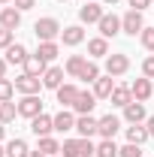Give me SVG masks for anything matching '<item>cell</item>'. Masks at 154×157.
<instances>
[{
	"label": "cell",
	"mask_w": 154,
	"mask_h": 157,
	"mask_svg": "<svg viewBox=\"0 0 154 157\" xmlns=\"http://www.w3.org/2000/svg\"><path fill=\"white\" fill-rule=\"evenodd\" d=\"M33 30H37V39H39V42H55V36H60L64 27H60L58 18L48 15V18H39L37 24H33Z\"/></svg>",
	"instance_id": "1"
},
{
	"label": "cell",
	"mask_w": 154,
	"mask_h": 157,
	"mask_svg": "<svg viewBox=\"0 0 154 157\" xmlns=\"http://www.w3.org/2000/svg\"><path fill=\"white\" fill-rule=\"evenodd\" d=\"M18 115L33 121L37 115H42V100H39L37 94H24V97L18 100Z\"/></svg>",
	"instance_id": "2"
},
{
	"label": "cell",
	"mask_w": 154,
	"mask_h": 157,
	"mask_svg": "<svg viewBox=\"0 0 154 157\" xmlns=\"http://www.w3.org/2000/svg\"><path fill=\"white\" fill-rule=\"evenodd\" d=\"M127 70H130V58H127L124 52H118V55H109V58H106V76L115 78V76H124Z\"/></svg>",
	"instance_id": "3"
},
{
	"label": "cell",
	"mask_w": 154,
	"mask_h": 157,
	"mask_svg": "<svg viewBox=\"0 0 154 157\" xmlns=\"http://www.w3.org/2000/svg\"><path fill=\"white\" fill-rule=\"evenodd\" d=\"M121 30H124V33H130V36L142 33V30H145V21H142V12L130 9V12H127V15L121 18Z\"/></svg>",
	"instance_id": "4"
},
{
	"label": "cell",
	"mask_w": 154,
	"mask_h": 157,
	"mask_svg": "<svg viewBox=\"0 0 154 157\" xmlns=\"http://www.w3.org/2000/svg\"><path fill=\"white\" fill-rule=\"evenodd\" d=\"M39 88H42V76L21 73V76L15 78V91H21V94H39Z\"/></svg>",
	"instance_id": "5"
},
{
	"label": "cell",
	"mask_w": 154,
	"mask_h": 157,
	"mask_svg": "<svg viewBox=\"0 0 154 157\" xmlns=\"http://www.w3.org/2000/svg\"><path fill=\"white\" fill-rule=\"evenodd\" d=\"M94 106H97V94H94V91H79L76 103H73V109H76L79 115H91Z\"/></svg>",
	"instance_id": "6"
},
{
	"label": "cell",
	"mask_w": 154,
	"mask_h": 157,
	"mask_svg": "<svg viewBox=\"0 0 154 157\" xmlns=\"http://www.w3.org/2000/svg\"><path fill=\"white\" fill-rule=\"evenodd\" d=\"M103 15H106V12H103V6H100L97 0H94V3H85V6L79 9V18L85 21V24H100Z\"/></svg>",
	"instance_id": "7"
},
{
	"label": "cell",
	"mask_w": 154,
	"mask_h": 157,
	"mask_svg": "<svg viewBox=\"0 0 154 157\" xmlns=\"http://www.w3.org/2000/svg\"><path fill=\"white\" fill-rule=\"evenodd\" d=\"M130 91H133V100L145 103V100H151V94H154V82L151 78H136L133 85H130Z\"/></svg>",
	"instance_id": "8"
},
{
	"label": "cell",
	"mask_w": 154,
	"mask_h": 157,
	"mask_svg": "<svg viewBox=\"0 0 154 157\" xmlns=\"http://www.w3.org/2000/svg\"><path fill=\"white\" fill-rule=\"evenodd\" d=\"M97 127H100V118H94V115H79L76 118V130L82 133V139H91L97 133Z\"/></svg>",
	"instance_id": "9"
},
{
	"label": "cell",
	"mask_w": 154,
	"mask_h": 157,
	"mask_svg": "<svg viewBox=\"0 0 154 157\" xmlns=\"http://www.w3.org/2000/svg\"><path fill=\"white\" fill-rule=\"evenodd\" d=\"M18 24H21V9H15V6L0 9V27H6V30H18Z\"/></svg>",
	"instance_id": "10"
},
{
	"label": "cell",
	"mask_w": 154,
	"mask_h": 157,
	"mask_svg": "<svg viewBox=\"0 0 154 157\" xmlns=\"http://www.w3.org/2000/svg\"><path fill=\"white\" fill-rule=\"evenodd\" d=\"M118 130H121V118H115V115L100 118V127H97V133H100L103 139H115Z\"/></svg>",
	"instance_id": "11"
},
{
	"label": "cell",
	"mask_w": 154,
	"mask_h": 157,
	"mask_svg": "<svg viewBox=\"0 0 154 157\" xmlns=\"http://www.w3.org/2000/svg\"><path fill=\"white\" fill-rule=\"evenodd\" d=\"M30 130L37 133V139L48 136V133L55 130V118H52V115H37L33 121H30Z\"/></svg>",
	"instance_id": "12"
},
{
	"label": "cell",
	"mask_w": 154,
	"mask_h": 157,
	"mask_svg": "<svg viewBox=\"0 0 154 157\" xmlns=\"http://www.w3.org/2000/svg\"><path fill=\"white\" fill-rule=\"evenodd\" d=\"M100 33L109 39V36H118L121 33V18L118 15H112V12H106L103 18H100Z\"/></svg>",
	"instance_id": "13"
},
{
	"label": "cell",
	"mask_w": 154,
	"mask_h": 157,
	"mask_svg": "<svg viewBox=\"0 0 154 157\" xmlns=\"http://www.w3.org/2000/svg\"><path fill=\"white\" fill-rule=\"evenodd\" d=\"M60 85H64V70H60V67H48V70L42 73V88L58 91Z\"/></svg>",
	"instance_id": "14"
},
{
	"label": "cell",
	"mask_w": 154,
	"mask_h": 157,
	"mask_svg": "<svg viewBox=\"0 0 154 157\" xmlns=\"http://www.w3.org/2000/svg\"><path fill=\"white\" fill-rule=\"evenodd\" d=\"M55 130H58V133H67V130H76V115H73L70 109H60L58 115H55Z\"/></svg>",
	"instance_id": "15"
},
{
	"label": "cell",
	"mask_w": 154,
	"mask_h": 157,
	"mask_svg": "<svg viewBox=\"0 0 154 157\" xmlns=\"http://www.w3.org/2000/svg\"><path fill=\"white\" fill-rule=\"evenodd\" d=\"M124 118H127L130 124H142V121H145V103H139V100L127 103V106H124Z\"/></svg>",
	"instance_id": "16"
},
{
	"label": "cell",
	"mask_w": 154,
	"mask_h": 157,
	"mask_svg": "<svg viewBox=\"0 0 154 157\" xmlns=\"http://www.w3.org/2000/svg\"><path fill=\"white\" fill-rule=\"evenodd\" d=\"M112 91H115L112 76H100V78L94 82V94H97V100H109V97H112Z\"/></svg>",
	"instance_id": "17"
},
{
	"label": "cell",
	"mask_w": 154,
	"mask_h": 157,
	"mask_svg": "<svg viewBox=\"0 0 154 157\" xmlns=\"http://www.w3.org/2000/svg\"><path fill=\"white\" fill-rule=\"evenodd\" d=\"M60 39H64V45H79V42H85V30L79 24H70L60 30Z\"/></svg>",
	"instance_id": "18"
},
{
	"label": "cell",
	"mask_w": 154,
	"mask_h": 157,
	"mask_svg": "<svg viewBox=\"0 0 154 157\" xmlns=\"http://www.w3.org/2000/svg\"><path fill=\"white\" fill-rule=\"evenodd\" d=\"M27 58H30V55H27V48H24L21 42H12V45L6 48V63H21V67H24Z\"/></svg>",
	"instance_id": "19"
},
{
	"label": "cell",
	"mask_w": 154,
	"mask_h": 157,
	"mask_svg": "<svg viewBox=\"0 0 154 157\" xmlns=\"http://www.w3.org/2000/svg\"><path fill=\"white\" fill-rule=\"evenodd\" d=\"M55 94H58V103L64 106V109H67V106H73V103H76V97H79V88H76V85H60Z\"/></svg>",
	"instance_id": "20"
},
{
	"label": "cell",
	"mask_w": 154,
	"mask_h": 157,
	"mask_svg": "<svg viewBox=\"0 0 154 157\" xmlns=\"http://www.w3.org/2000/svg\"><path fill=\"white\" fill-rule=\"evenodd\" d=\"M109 100H112V106H121V109H124L127 103H133V91H130L127 85H115V91H112Z\"/></svg>",
	"instance_id": "21"
},
{
	"label": "cell",
	"mask_w": 154,
	"mask_h": 157,
	"mask_svg": "<svg viewBox=\"0 0 154 157\" xmlns=\"http://www.w3.org/2000/svg\"><path fill=\"white\" fill-rule=\"evenodd\" d=\"M88 52H91V58H109V39L106 36H97L88 42Z\"/></svg>",
	"instance_id": "22"
},
{
	"label": "cell",
	"mask_w": 154,
	"mask_h": 157,
	"mask_svg": "<svg viewBox=\"0 0 154 157\" xmlns=\"http://www.w3.org/2000/svg\"><path fill=\"white\" fill-rule=\"evenodd\" d=\"M48 67H45V60L39 58V55H30V58L24 60V73H30V76H42Z\"/></svg>",
	"instance_id": "23"
},
{
	"label": "cell",
	"mask_w": 154,
	"mask_h": 157,
	"mask_svg": "<svg viewBox=\"0 0 154 157\" xmlns=\"http://www.w3.org/2000/svg\"><path fill=\"white\" fill-rule=\"evenodd\" d=\"M6 157H30L27 142H24V139H12V142L6 145Z\"/></svg>",
	"instance_id": "24"
},
{
	"label": "cell",
	"mask_w": 154,
	"mask_h": 157,
	"mask_svg": "<svg viewBox=\"0 0 154 157\" xmlns=\"http://www.w3.org/2000/svg\"><path fill=\"white\" fill-rule=\"evenodd\" d=\"M37 55H39L42 60H45V63H48V60H55V58L60 55V48H58V42H39Z\"/></svg>",
	"instance_id": "25"
},
{
	"label": "cell",
	"mask_w": 154,
	"mask_h": 157,
	"mask_svg": "<svg viewBox=\"0 0 154 157\" xmlns=\"http://www.w3.org/2000/svg\"><path fill=\"white\" fill-rule=\"evenodd\" d=\"M60 157H82V139H67L60 145Z\"/></svg>",
	"instance_id": "26"
},
{
	"label": "cell",
	"mask_w": 154,
	"mask_h": 157,
	"mask_svg": "<svg viewBox=\"0 0 154 157\" xmlns=\"http://www.w3.org/2000/svg\"><path fill=\"white\" fill-rule=\"evenodd\" d=\"M145 139H148V127H139V124L127 127V142H133V145H142Z\"/></svg>",
	"instance_id": "27"
},
{
	"label": "cell",
	"mask_w": 154,
	"mask_h": 157,
	"mask_svg": "<svg viewBox=\"0 0 154 157\" xmlns=\"http://www.w3.org/2000/svg\"><path fill=\"white\" fill-rule=\"evenodd\" d=\"M15 115H18V106H15L12 100L0 103V124H9V121H15Z\"/></svg>",
	"instance_id": "28"
},
{
	"label": "cell",
	"mask_w": 154,
	"mask_h": 157,
	"mask_svg": "<svg viewBox=\"0 0 154 157\" xmlns=\"http://www.w3.org/2000/svg\"><path fill=\"white\" fill-rule=\"evenodd\" d=\"M39 151L48 154V157H55V154H60V142L52 139V136H42V139H39Z\"/></svg>",
	"instance_id": "29"
},
{
	"label": "cell",
	"mask_w": 154,
	"mask_h": 157,
	"mask_svg": "<svg viewBox=\"0 0 154 157\" xmlns=\"http://www.w3.org/2000/svg\"><path fill=\"white\" fill-rule=\"evenodd\" d=\"M97 157H118V145H115V139H103V142L97 145Z\"/></svg>",
	"instance_id": "30"
},
{
	"label": "cell",
	"mask_w": 154,
	"mask_h": 157,
	"mask_svg": "<svg viewBox=\"0 0 154 157\" xmlns=\"http://www.w3.org/2000/svg\"><path fill=\"white\" fill-rule=\"evenodd\" d=\"M85 63H88V60L82 58V55H73V58L67 60V73H70V76H82V70H85Z\"/></svg>",
	"instance_id": "31"
},
{
	"label": "cell",
	"mask_w": 154,
	"mask_h": 157,
	"mask_svg": "<svg viewBox=\"0 0 154 157\" xmlns=\"http://www.w3.org/2000/svg\"><path fill=\"white\" fill-rule=\"evenodd\" d=\"M79 78H82V82H91V85H94L97 78H100V67H97L94 60H88V63H85V70H82V76H79Z\"/></svg>",
	"instance_id": "32"
},
{
	"label": "cell",
	"mask_w": 154,
	"mask_h": 157,
	"mask_svg": "<svg viewBox=\"0 0 154 157\" xmlns=\"http://www.w3.org/2000/svg\"><path fill=\"white\" fill-rule=\"evenodd\" d=\"M12 94H15V85H12L9 78H0V103L12 100Z\"/></svg>",
	"instance_id": "33"
},
{
	"label": "cell",
	"mask_w": 154,
	"mask_h": 157,
	"mask_svg": "<svg viewBox=\"0 0 154 157\" xmlns=\"http://www.w3.org/2000/svg\"><path fill=\"white\" fill-rule=\"evenodd\" d=\"M118 157H142V148L133 145V142H127L124 148H118Z\"/></svg>",
	"instance_id": "34"
},
{
	"label": "cell",
	"mask_w": 154,
	"mask_h": 157,
	"mask_svg": "<svg viewBox=\"0 0 154 157\" xmlns=\"http://www.w3.org/2000/svg\"><path fill=\"white\" fill-rule=\"evenodd\" d=\"M139 39H142V45H145L148 52H154V27H145V30L139 33Z\"/></svg>",
	"instance_id": "35"
},
{
	"label": "cell",
	"mask_w": 154,
	"mask_h": 157,
	"mask_svg": "<svg viewBox=\"0 0 154 157\" xmlns=\"http://www.w3.org/2000/svg\"><path fill=\"white\" fill-rule=\"evenodd\" d=\"M12 36H15V30L0 27V48H9V45H12Z\"/></svg>",
	"instance_id": "36"
},
{
	"label": "cell",
	"mask_w": 154,
	"mask_h": 157,
	"mask_svg": "<svg viewBox=\"0 0 154 157\" xmlns=\"http://www.w3.org/2000/svg\"><path fill=\"white\" fill-rule=\"evenodd\" d=\"M82 157H97V145L91 139H82Z\"/></svg>",
	"instance_id": "37"
},
{
	"label": "cell",
	"mask_w": 154,
	"mask_h": 157,
	"mask_svg": "<svg viewBox=\"0 0 154 157\" xmlns=\"http://www.w3.org/2000/svg\"><path fill=\"white\" fill-rule=\"evenodd\" d=\"M142 73H145V78H154V55L142 60Z\"/></svg>",
	"instance_id": "38"
},
{
	"label": "cell",
	"mask_w": 154,
	"mask_h": 157,
	"mask_svg": "<svg viewBox=\"0 0 154 157\" xmlns=\"http://www.w3.org/2000/svg\"><path fill=\"white\" fill-rule=\"evenodd\" d=\"M12 3H15V9H21V12H24V9H33V6H37V0H12Z\"/></svg>",
	"instance_id": "39"
},
{
	"label": "cell",
	"mask_w": 154,
	"mask_h": 157,
	"mask_svg": "<svg viewBox=\"0 0 154 157\" xmlns=\"http://www.w3.org/2000/svg\"><path fill=\"white\" fill-rule=\"evenodd\" d=\"M130 6H133L136 12H142L145 6H151V0H130Z\"/></svg>",
	"instance_id": "40"
},
{
	"label": "cell",
	"mask_w": 154,
	"mask_h": 157,
	"mask_svg": "<svg viewBox=\"0 0 154 157\" xmlns=\"http://www.w3.org/2000/svg\"><path fill=\"white\" fill-rule=\"evenodd\" d=\"M148 136H154V115L148 118Z\"/></svg>",
	"instance_id": "41"
},
{
	"label": "cell",
	"mask_w": 154,
	"mask_h": 157,
	"mask_svg": "<svg viewBox=\"0 0 154 157\" xmlns=\"http://www.w3.org/2000/svg\"><path fill=\"white\" fill-rule=\"evenodd\" d=\"M3 73H6V60L0 58V78H6V76H3Z\"/></svg>",
	"instance_id": "42"
},
{
	"label": "cell",
	"mask_w": 154,
	"mask_h": 157,
	"mask_svg": "<svg viewBox=\"0 0 154 157\" xmlns=\"http://www.w3.org/2000/svg\"><path fill=\"white\" fill-rule=\"evenodd\" d=\"M30 157H48V154H42V151L37 148V151H30Z\"/></svg>",
	"instance_id": "43"
},
{
	"label": "cell",
	"mask_w": 154,
	"mask_h": 157,
	"mask_svg": "<svg viewBox=\"0 0 154 157\" xmlns=\"http://www.w3.org/2000/svg\"><path fill=\"white\" fill-rule=\"evenodd\" d=\"M3 136H6V124H0V142H3Z\"/></svg>",
	"instance_id": "44"
},
{
	"label": "cell",
	"mask_w": 154,
	"mask_h": 157,
	"mask_svg": "<svg viewBox=\"0 0 154 157\" xmlns=\"http://www.w3.org/2000/svg\"><path fill=\"white\" fill-rule=\"evenodd\" d=\"M103 3H109V6H115V3H118V0H103Z\"/></svg>",
	"instance_id": "45"
},
{
	"label": "cell",
	"mask_w": 154,
	"mask_h": 157,
	"mask_svg": "<svg viewBox=\"0 0 154 157\" xmlns=\"http://www.w3.org/2000/svg\"><path fill=\"white\" fill-rule=\"evenodd\" d=\"M0 157H6V148H0Z\"/></svg>",
	"instance_id": "46"
},
{
	"label": "cell",
	"mask_w": 154,
	"mask_h": 157,
	"mask_svg": "<svg viewBox=\"0 0 154 157\" xmlns=\"http://www.w3.org/2000/svg\"><path fill=\"white\" fill-rule=\"evenodd\" d=\"M0 3H12V0H0Z\"/></svg>",
	"instance_id": "47"
},
{
	"label": "cell",
	"mask_w": 154,
	"mask_h": 157,
	"mask_svg": "<svg viewBox=\"0 0 154 157\" xmlns=\"http://www.w3.org/2000/svg\"><path fill=\"white\" fill-rule=\"evenodd\" d=\"M85 3H94V0H85Z\"/></svg>",
	"instance_id": "48"
},
{
	"label": "cell",
	"mask_w": 154,
	"mask_h": 157,
	"mask_svg": "<svg viewBox=\"0 0 154 157\" xmlns=\"http://www.w3.org/2000/svg\"><path fill=\"white\" fill-rule=\"evenodd\" d=\"M55 157H60V154H55Z\"/></svg>",
	"instance_id": "49"
},
{
	"label": "cell",
	"mask_w": 154,
	"mask_h": 157,
	"mask_svg": "<svg viewBox=\"0 0 154 157\" xmlns=\"http://www.w3.org/2000/svg\"><path fill=\"white\" fill-rule=\"evenodd\" d=\"M60 3H64V0H60Z\"/></svg>",
	"instance_id": "50"
},
{
	"label": "cell",
	"mask_w": 154,
	"mask_h": 157,
	"mask_svg": "<svg viewBox=\"0 0 154 157\" xmlns=\"http://www.w3.org/2000/svg\"><path fill=\"white\" fill-rule=\"evenodd\" d=\"M151 3H154V0H151Z\"/></svg>",
	"instance_id": "51"
}]
</instances>
